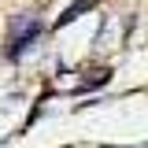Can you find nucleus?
Wrapping results in <instances>:
<instances>
[{
	"label": "nucleus",
	"instance_id": "1",
	"mask_svg": "<svg viewBox=\"0 0 148 148\" xmlns=\"http://www.w3.org/2000/svg\"><path fill=\"white\" fill-rule=\"evenodd\" d=\"M8 34H11V48H8V59H18L41 37V18L37 15H15L8 22Z\"/></svg>",
	"mask_w": 148,
	"mask_h": 148
},
{
	"label": "nucleus",
	"instance_id": "2",
	"mask_svg": "<svg viewBox=\"0 0 148 148\" xmlns=\"http://www.w3.org/2000/svg\"><path fill=\"white\" fill-rule=\"evenodd\" d=\"M89 8H96V0H78V4H71L63 15H59V26H67V22H74V18L82 15V11H89Z\"/></svg>",
	"mask_w": 148,
	"mask_h": 148
}]
</instances>
